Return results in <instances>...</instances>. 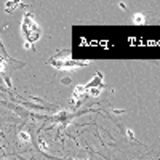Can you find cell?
I'll return each instance as SVG.
<instances>
[{
	"instance_id": "3",
	"label": "cell",
	"mask_w": 160,
	"mask_h": 160,
	"mask_svg": "<svg viewBox=\"0 0 160 160\" xmlns=\"http://www.w3.org/2000/svg\"><path fill=\"white\" fill-rule=\"evenodd\" d=\"M19 139L24 141V142H29V141H31V135H29L28 131H21V133H19Z\"/></svg>"
},
{
	"instance_id": "2",
	"label": "cell",
	"mask_w": 160,
	"mask_h": 160,
	"mask_svg": "<svg viewBox=\"0 0 160 160\" xmlns=\"http://www.w3.org/2000/svg\"><path fill=\"white\" fill-rule=\"evenodd\" d=\"M50 62L55 66V68H58V69H75V68H78V66H85V64H82V62H75L74 59H71L69 56L68 58H62V56H56V58H53V59H50Z\"/></svg>"
},
{
	"instance_id": "1",
	"label": "cell",
	"mask_w": 160,
	"mask_h": 160,
	"mask_svg": "<svg viewBox=\"0 0 160 160\" xmlns=\"http://www.w3.org/2000/svg\"><path fill=\"white\" fill-rule=\"evenodd\" d=\"M21 34L24 37V48L26 50H34V43L38 42L42 37V29L40 26L35 22L32 13H26L22 16V22H21Z\"/></svg>"
},
{
	"instance_id": "4",
	"label": "cell",
	"mask_w": 160,
	"mask_h": 160,
	"mask_svg": "<svg viewBox=\"0 0 160 160\" xmlns=\"http://www.w3.org/2000/svg\"><path fill=\"white\" fill-rule=\"evenodd\" d=\"M133 19H135V22H138V24H139V22H141V24L144 22V16H142V15H135V18H133Z\"/></svg>"
}]
</instances>
